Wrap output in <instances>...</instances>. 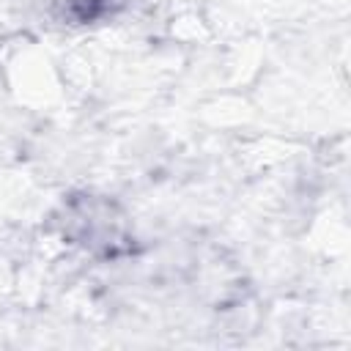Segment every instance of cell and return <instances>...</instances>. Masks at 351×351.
I'll list each match as a JSON object with an SVG mask.
<instances>
[{"instance_id": "6da1fadb", "label": "cell", "mask_w": 351, "mask_h": 351, "mask_svg": "<svg viewBox=\"0 0 351 351\" xmlns=\"http://www.w3.org/2000/svg\"><path fill=\"white\" fill-rule=\"evenodd\" d=\"M69 233L93 252L115 255L123 247L121 214L107 200H82L69 211Z\"/></svg>"}]
</instances>
